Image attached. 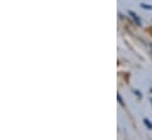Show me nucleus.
Listing matches in <instances>:
<instances>
[{"label":"nucleus","mask_w":152,"mask_h":140,"mask_svg":"<svg viewBox=\"0 0 152 140\" xmlns=\"http://www.w3.org/2000/svg\"><path fill=\"white\" fill-rule=\"evenodd\" d=\"M142 7H144V8H146V9H152V6H150V5H145V4H142Z\"/></svg>","instance_id":"nucleus-2"},{"label":"nucleus","mask_w":152,"mask_h":140,"mask_svg":"<svg viewBox=\"0 0 152 140\" xmlns=\"http://www.w3.org/2000/svg\"><path fill=\"white\" fill-rule=\"evenodd\" d=\"M151 104H152V100H151Z\"/></svg>","instance_id":"nucleus-3"},{"label":"nucleus","mask_w":152,"mask_h":140,"mask_svg":"<svg viewBox=\"0 0 152 140\" xmlns=\"http://www.w3.org/2000/svg\"><path fill=\"white\" fill-rule=\"evenodd\" d=\"M144 124L146 125V127H148L149 130H152V124L149 121V119H144Z\"/></svg>","instance_id":"nucleus-1"}]
</instances>
